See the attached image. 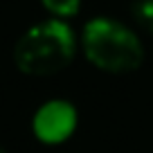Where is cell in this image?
<instances>
[{"label":"cell","mask_w":153,"mask_h":153,"mask_svg":"<svg viewBox=\"0 0 153 153\" xmlns=\"http://www.w3.org/2000/svg\"><path fill=\"white\" fill-rule=\"evenodd\" d=\"M76 41L70 25L59 18L29 27L14 48V61L20 72L32 76H50L68 68L74 59Z\"/></svg>","instance_id":"1"},{"label":"cell","mask_w":153,"mask_h":153,"mask_svg":"<svg viewBox=\"0 0 153 153\" xmlns=\"http://www.w3.org/2000/svg\"><path fill=\"white\" fill-rule=\"evenodd\" d=\"M81 45L92 65L113 74L133 72L144 61V48L140 38L120 20L106 16L86 23L81 32Z\"/></svg>","instance_id":"2"},{"label":"cell","mask_w":153,"mask_h":153,"mask_svg":"<svg viewBox=\"0 0 153 153\" xmlns=\"http://www.w3.org/2000/svg\"><path fill=\"white\" fill-rule=\"evenodd\" d=\"M32 128L41 142L45 144H61L74 133L76 128V110L65 99L45 101L36 110L32 120Z\"/></svg>","instance_id":"3"},{"label":"cell","mask_w":153,"mask_h":153,"mask_svg":"<svg viewBox=\"0 0 153 153\" xmlns=\"http://www.w3.org/2000/svg\"><path fill=\"white\" fill-rule=\"evenodd\" d=\"M41 2H43V7L50 14H54L59 20L68 18V16H74L76 11H79V7H81V0H41Z\"/></svg>","instance_id":"4"},{"label":"cell","mask_w":153,"mask_h":153,"mask_svg":"<svg viewBox=\"0 0 153 153\" xmlns=\"http://www.w3.org/2000/svg\"><path fill=\"white\" fill-rule=\"evenodd\" d=\"M133 14H135V20L142 27L153 32V0H140V2H135Z\"/></svg>","instance_id":"5"},{"label":"cell","mask_w":153,"mask_h":153,"mask_svg":"<svg viewBox=\"0 0 153 153\" xmlns=\"http://www.w3.org/2000/svg\"><path fill=\"white\" fill-rule=\"evenodd\" d=\"M0 153H5V149H2V146H0Z\"/></svg>","instance_id":"6"}]
</instances>
